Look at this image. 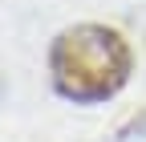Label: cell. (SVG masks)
<instances>
[{"label":"cell","mask_w":146,"mask_h":142,"mask_svg":"<svg viewBox=\"0 0 146 142\" xmlns=\"http://www.w3.org/2000/svg\"><path fill=\"white\" fill-rule=\"evenodd\" d=\"M49 73L57 94L69 102H106L130 77V45L106 25L65 29L53 41Z\"/></svg>","instance_id":"obj_1"}]
</instances>
